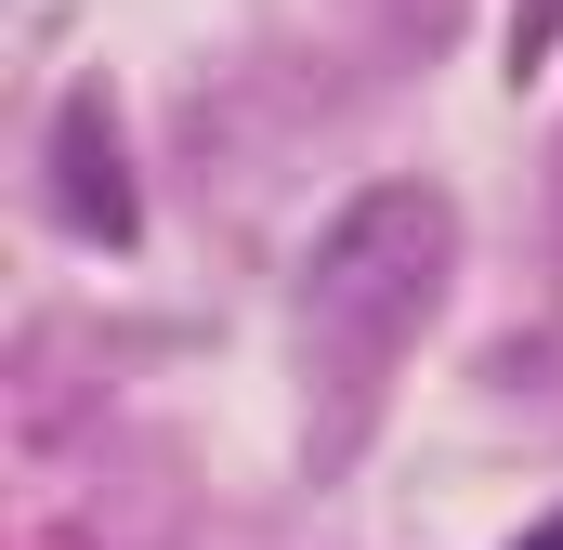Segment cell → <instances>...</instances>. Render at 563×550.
<instances>
[{
    "instance_id": "obj_1",
    "label": "cell",
    "mask_w": 563,
    "mask_h": 550,
    "mask_svg": "<svg viewBox=\"0 0 563 550\" xmlns=\"http://www.w3.org/2000/svg\"><path fill=\"white\" fill-rule=\"evenodd\" d=\"M445 263H459V210L445 184H367L314 223L301 250V328L341 354V367H380L432 301H445Z\"/></svg>"
},
{
    "instance_id": "obj_3",
    "label": "cell",
    "mask_w": 563,
    "mask_h": 550,
    "mask_svg": "<svg viewBox=\"0 0 563 550\" xmlns=\"http://www.w3.org/2000/svg\"><path fill=\"white\" fill-rule=\"evenodd\" d=\"M563 53V0H511V79H538Z\"/></svg>"
},
{
    "instance_id": "obj_4",
    "label": "cell",
    "mask_w": 563,
    "mask_h": 550,
    "mask_svg": "<svg viewBox=\"0 0 563 550\" xmlns=\"http://www.w3.org/2000/svg\"><path fill=\"white\" fill-rule=\"evenodd\" d=\"M525 550H563V525H551V538H525Z\"/></svg>"
},
{
    "instance_id": "obj_2",
    "label": "cell",
    "mask_w": 563,
    "mask_h": 550,
    "mask_svg": "<svg viewBox=\"0 0 563 550\" xmlns=\"http://www.w3.org/2000/svg\"><path fill=\"white\" fill-rule=\"evenodd\" d=\"M53 210H66V237H92V250H132L144 237V197H132V157H119L106 92H66V106H53Z\"/></svg>"
}]
</instances>
